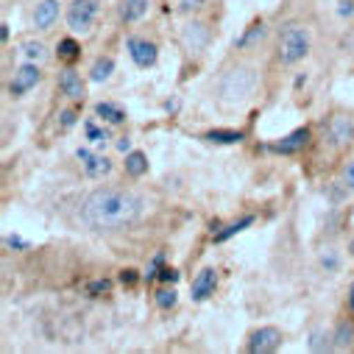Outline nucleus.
<instances>
[{"mask_svg": "<svg viewBox=\"0 0 354 354\" xmlns=\"http://www.w3.org/2000/svg\"><path fill=\"white\" fill-rule=\"evenodd\" d=\"M142 198L123 187H101L93 190L81 204V221L93 232H120L140 221Z\"/></svg>", "mask_w": 354, "mask_h": 354, "instance_id": "1", "label": "nucleus"}, {"mask_svg": "<svg viewBox=\"0 0 354 354\" xmlns=\"http://www.w3.org/2000/svg\"><path fill=\"white\" fill-rule=\"evenodd\" d=\"M257 86V73L251 67H234L221 78V101L223 104H243Z\"/></svg>", "mask_w": 354, "mask_h": 354, "instance_id": "2", "label": "nucleus"}, {"mask_svg": "<svg viewBox=\"0 0 354 354\" xmlns=\"http://www.w3.org/2000/svg\"><path fill=\"white\" fill-rule=\"evenodd\" d=\"M307 50H310V37H307L304 28L290 26V28L279 37V59H282L285 64H293V62L304 59Z\"/></svg>", "mask_w": 354, "mask_h": 354, "instance_id": "3", "label": "nucleus"}, {"mask_svg": "<svg viewBox=\"0 0 354 354\" xmlns=\"http://www.w3.org/2000/svg\"><path fill=\"white\" fill-rule=\"evenodd\" d=\"M98 17V0H73L67 9V26L78 34L90 31Z\"/></svg>", "mask_w": 354, "mask_h": 354, "instance_id": "4", "label": "nucleus"}, {"mask_svg": "<svg viewBox=\"0 0 354 354\" xmlns=\"http://www.w3.org/2000/svg\"><path fill=\"white\" fill-rule=\"evenodd\" d=\"M39 84V67L34 64V62H26V64H20L17 70H15V78H12V84H9V90H12V95H26L28 90H34V86Z\"/></svg>", "mask_w": 354, "mask_h": 354, "instance_id": "5", "label": "nucleus"}, {"mask_svg": "<svg viewBox=\"0 0 354 354\" xmlns=\"http://www.w3.org/2000/svg\"><path fill=\"white\" fill-rule=\"evenodd\" d=\"M279 343H282V332H279V329L262 326V329H257V332L251 335L248 351H254V354H271V351L279 348Z\"/></svg>", "mask_w": 354, "mask_h": 354, "instance_id": "6", "label": "nucleus"}, {"mask_svg": "<svg viewBox=\"0 0 354 354\" xmlns=\"http://www.w3.org/2000/svg\"><path fill=\"white\" fill-rule=\"evenodd\" d=\"M78 162L84 165V173L86 176H93V179H101V176H106L112 170V162L101 153H93V151H86V148H78Z\"/></svg>", "mask_w": 354, "mask_h": 354, "instance_id": "7", "label": "nucleus"}, {"mask_svg": "<svg viewBox=\"0 0 354 354\" xmlns=\"http://www.w3.org/2000/svg\"><path fill=\"white\" fill-rule=\"evenodd\" d=\"M129 53H131V59H134L140 67H151V64L156 62V56H159L156 45L148 42V39H140V37H131V39H129Z\"/></svg>", "mask_w": 354, "mask_h": 354, "instance_id": "8", "label": "nucleus"}, {"mask_svg": "<svg viewBox=\"0 0 354 354\" xmlns=\"http://www.w3.org/2000/svg\"><path fill=\"white\" fill-rule=\"evenodd\" d=\"M182 42H185V48H187L190 53H198V50L209 42V28H207L204 23H190V26H185V31H182Z\"/></svg>", "mask_w": 354, "mask_h": 354, "instance_id": "9", "label": "nucleus"}, {"mask_svg": "<svg viewBox=\"0 0 354 354\" xmlns=\"http://www.w3.org/2000/svg\"><path fill=\"white\" fill-rule=\"evenodd\" d=\"M59 90L67 95V98H73V101H78V98H84V81H81V75L75 73V70H62L59 73Z\"/></svg>", "mask_w": 354, "mask_h": 354, "instance_id": "10", "label": "nucleus"}, {"mask_svg": "<svg viewBox=\"0 0 354 354\" xmlns=\"http://www.w3.org/2000/svg\"><path fill=\"white\" fill-rule=\"evenodd\" d=\"M215 282H218L215 271H212V268H204V271L193 279V301H207V299L215 293Z\"/></svg>", "mask_w": 354, "mask_h": 354, "instance_id": "11", "label": "nucleus"}, {"mask_svg": "<svg viewBox=\"0 0 354 354\" xmlns=\"http://www.w3.org/2000/svg\"><path fill=\"white\" fill-rule=\"evenodd\" d=\"M56 20H59V0H42L34 12V26L39 31H48Z\"/></svg>", "mask_w": 354, "mask_h": 354, "instance_id": "12", "label": "nucleus"}, {"mask_svg": "<svg viewBox=\"0 0 354 354\" xmlns=\"http://www.w3.org/2000/svg\"><path fill=\"white\" fill-rule=\"evenodd\" d=\"M351 131H354L351 120L343 118V115H337V118H332V123H329V142H332L335 148H340V145H346V142L351 140Z\"/></svg>", "mask_w": 354, "mask_h": 354, "instance_id": "13", "label": "nucleus"}, {"mask_svg": "<svg viewBox=\"0 0 354 354\" xmlns=\"http://www.w3.org/2000/svg\"><path fill=\"white\" fill-rule=\"evenodd\" d=\"M307 140H310V131H307V129H299V131L288 134L282 142H277V145H274V151H279V153H296L299 148H304V145H307Z\"/></svg>", "mask_w": 354, "mask_h": 354, "instance_id": "14", "label": "nucleus"}, {"mask_svg": "<svg viewBox=\"0 0 354 354\" xmlns=\"http://www.w3.org/2000/svg\"><path fill=\"white\" fill-rule=\"evenodd\" d=\"M145 12H148V0H123V6H120V17L126 23L140 20Z\"/></svg>", "mask_w": 354, "mask_h": 354, "instance_id": "15", "label": "nucleus"}, {"mask_svg": "<svg viewBox=\"0 0 354 354\" xmlns=\"http://www.w3.org/2000/svg\"><path fill=\"white\" fill-rule=\"evenodd\" d=\"M20 56H23L26 62H34V64H39V62H45V59H48V48H45L42 42H34V39H28V42H23V48H20Z\"/></svg>", "mask_w": 354, "mask_h": 354, "instance_id": "16", "label": "nucleus"}, {"mask_svg": "<svg viewBox=\"0 0 354 354\" xmlns=\"http://www.w3.org/2000/svg\"><path fill=\"white\" fill-rule=\"evenodd\" d=\"M95 112H98V118H104V120L112 123V126H118V123L126 120V112H123L120 106H115V104H98Z\"/></svg>", "mask_w": 354, "mask_h": 354, "instance_id": "17", "label": "nucleus"}, {"mask_svg": "<svg viewBox=\"0 0 354 354\" xmlns=\"http://www.w3.org/2000/svg\"><path fill=\"white\" fill-rule=\"evenodd\" d=\"M145 170H148L145 153H140V151H131V153H126V173H129V176H142Z\"/></svg>", "mask_w": 354, "mask_h": 354, "instance_id": "18", "label": "nucleus"}, {"mask_svg": "<svg viewBox=\"0 0 354 354\" xmlns=\"http://www.w3.org/2000/svg\"><path fill=\"white\" fill-rule=\"evenodd\" d=\"M209 142H218V145H232V142H240L243 140V131H229V129H215L207 134Z\"/></svg>", "mask_w": 354, "mask_h": 354, "instance_id": "19", "label": "nucleus"}, {"mask_svg": "<svg viewBox=\"0 0 354 354\" xmlns=\"http://www.w3.org/2000/svg\"><path fill=\"white\" fill-rule=\"evenodd\" d=\"M251 223H254V218H251V215H248V218H240L237 223H229L223 232H218V234H215V243H223V240L234 237L237 232H243V229H245V226H251Z\"/></svg>", "mask_w": 354, "mask_h": 354, "instance_id": "20", "label": "nucleus"}, {"mask_svg": "<svg viewBox=\"0 0 354 354\" xmlns=\"http://www.w3.org/2000/svg\"><path fill=\"white\" fill-rule=\"evenodd\" d=\"M332 340H335V348H348L351 340H354V326L351 324H340L337 332L332 335Z\"/></svg>", "mask_w": 354, "mask_h": 354, "instance_id": "21", "label": "nucleus"}, {"mask_svg": "<svg viewBox=\"0 0 354 354\" xmlns=\"http://www.w3.org/2000/svg\"><path fill=\"white\" fill-rule=\"evenodd\" d=\"M112 70H115V62H112V59H98V62L93 64L90 78H93V81H106V78L112 75Z\"/></svg>", "mask_w": 354, "mask_h": 354, "instance_id": "22", "label": "nucleus"}, {"mask_svg": "<svg viewBox=\"0 0 354 354\" xmlns=\"http://www.w3.org/2000/svg\"><path fill=\"white\" fill-rule=\"evenodd\" d=\"M56 50H59V59L73 62V59H78V50H81V48H78V42H75V39H62Z\"/></svg>", "mask_w": 354, "mask_h": 354, "instance_id": "23", "label": "nucleus"}, {"mask_svg": "<svg viewBox=\"0 0 354 354\" xmlns=\"http://www.w3.org/2000/svg\"><path fill=\"white\" fill-rule=\"evenodd\" d=\"M262 37H265V26H262V23H257V26H251V28H248V34H245V37H240V39H237V48H248V45H254V42H257V39H262Z\"/></svg>", "mask_w": 354, "mask_h": 354, "instance_id": "24", "label": "nucleus"}, {"mask_svg": "<svg viewBox=\"0 0 354 354\" xmlns=\"http://www.w3.org/2000/svg\"><path fill=\"white\" fill-rule=\"evenodd\" d=\"M86 140H90L93 145H106L109 131H106V129H98L95 123H86Z\"/></svg>", "mask_w": 354, "mask_h": 354, "instance_id": "25", "label": "nucleus"}, {"mask_svg": "<svg viewBox=\"0 0 354 354\" xmlns=\"http://www.w3.org/2000/svg\"><path fill=\"white\" fill-rule=\"evenodd\" d=\"M329 340H332L329 335L315 332V335H313V340H310V348H313V351H326V348H332V346H335V343H329Z\"/></svg>", "mask_w": 354, "mask_h": 354, "instance_id": "26", "label": "nucleus"}, {"mask_svg": "<svg viewBox=\"0 0 354 354\" xmlns=\"http://www.w3.org/2000/svg\"><path fill=\"white\" fill-rule=\"evenodd\" d=\"M156 304H159L162 310L173 307V304H176V290H159V293H156Z\"/></svg>", "mask_w": 354, "mask_h": 354, "instance_id": "27", "label": "nucleus"}, {"mask_svg": "<svg viewBox=\"0 0 354 354\" xmlns=\"http://www.w3.org/2000/svg\"><path fill=\"white\" fill-rule=\"evenodd\" d=\"M321 265H324L326 271H335V268H337V257H335V251H332V248L321 254Z\"/></svg>", "mask_w": 354, "mask_h": 354, "instance_id": "28", "label": "nucleus"}, {"mask_svg": "<svg viewBox=\"0 0 354 354\" xmlns=\"http://www.w3.org/2000/svg\"><path fill=\"white\" fill-rule=\"evenodd\" d=\"M109 288H112V285H109V279H98V282H93V285H90V293H93V296H95V293H106Z\"/></svg>", "mask_w": 354, "mask_h": 354, "instance_id": "29", "label": "nucleus"}, {"mask_svg": "<svg viewBox=\"0 0 354 354\" xmlns=\"http://www.w3.org/2000/svg\"><path fill=\"white\" fill-rule=\"evenodd\" d=\"M159 265H162V254H156V257H153V262L148 265V274H145L148 279H153V277H159V274H156V268H159Z\"/></svg>", "mask_w": 354, "mask_h": 354, "instance_id": "30", "label": "nucleus"}, {"mask_svg": "<svg viewBox=\"0 0 354 354\" xmlns=\"http://www.w3.org/2000/svg\"><path fill=\"white\" fill-rule=\"evenodd\" d=\"M159 279H162V282H176V279H179V274L170 271V268H162V271H159Z\"/></svg>", "mask_w": 354, "mask_h": 354, "instance_id": "31", "label": "nucleus"}, {"mask_svg": "<svg viewBox=\"0 0 354 354\" xmlns=\"http://www.w3.org/2000/svg\"><path fill=\"white\" fill-rule=\"evenodd\" d=\"M343 179H346V185H348V187L354 190V162H351V165H348V167L343 170Z\"/></svg>", "mask_w": 354, "mask_h": 354, "instance_id": "32", "label": "nucleus"}, {"mask_svg": "<svg viewBox=\"0 0 354 354\" xmlns=\"http://www.w3.org/2000/svg\"><path fill=\"white\" fill-rule=\"evenodd\" d=\"M73 123H75V112H70V109H67V112H62V126L67 129V126H73Z\"/></svg>", "mask_w": 354, "mask_h": 354, "instance_id": "33", "label": "nucleus"}, {"mask_svg": "<svg viewBox=\"0 0 354 354\" xmlns=\"http://www.w3.org/2000/svg\"><path fill=\"white\" fill-rule=\"evenodd\" d=\"M120 279H123L126 285H131V282H137V271H123V274H120Z\"/></svg>", "mask_w": 354, "mask_h": 354, "instance_id": "34", "label": "nucleus"}, {"mask_svg": "<svg viewBox=\"0 0 354 354\" xmlns=\"http://www.w3.org/2000/svg\"><path fill=\"white\" fill-rule=\"evenodd\" d=\"M6 243H9L12 248H26V240H20V237H9Z\"/></svg>", "mask_w": 354, "mask_h": 354, "instance_id": "35", "label": "nucleus"}, {"mask_svg": "<svg viewBox=\"0 0 354 354\" xmlns=\"http://www.w3.org/2000/svg\"><path fill=\"white\" fill-rule=\"evenodd\" d=\"M129 148H131V140H129V137H123V140L118 142V151H123V153H126Z\"/></svg>", "mask_w": 354, "mask_h": 354, "instance_id": "36", "label": "nucleus"}, {"mask_svg": "<svg viewBox=\"0 0 354 354\" xmlns=\"http://www.w3.org/2000/svg\"><path fill=\"white\" fill-rule=\"evenodd\" d=\"M340 15L346 17V15H354V6L351 3H340Z\"/></svg>", "mask_w": 354, "mask_h": 354, "instance_id": "37", "label": "nucleus"}, {"mask_svg": "<svg viewBox=\"0 0 354 354\" xmlns=\"http://www.w3.org/2000/svg\"><path fill=\"white\" fill-rule=\"evenodd\" d=\"M348 301H351V310H354V288H351V296H348Z\"/></svg>", "mask_w": 354, "mask_h": 354, "instance_id": "38", "label": "nucleus"}, {"mask_svg": "<svg viewBox=\"0 0 354 354\" xmlns=\"http://www.w3.org/2000/svg\"><path fill=\"white\" fill-rule=\"evenodd\" d=\"M351 254H354V240H351Z\"/></svg>", "mask_w": 354, "mask_h": 354, "instance_id": "39", "label": "nucleus"}]
</instances>
